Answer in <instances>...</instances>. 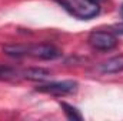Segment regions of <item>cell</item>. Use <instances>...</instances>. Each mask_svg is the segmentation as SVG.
Here are the masks:
<instances>
[{"instance_id":"obj_7","label":"cell","mask_w":123,"mask_h":121,"mask_svg":"<svg viewBox=\"0 0 123 121\" xmlns=\"http://www.w3.org/2000/svg\"><path fill=\"white\" fill-rule=\"evenodd\" d=\"M3 51L10 56V57H23L26 56V51H27V46H22V44H17V46H6L3 47Z\"/></svg>"},{"instance_id":"obj_6","label":"cell","mask_w":123,"mask_h":121,"mask_svg":"<svg viewBox=\"0 0 123 121\" xmlns=\"http://www.w3.org/2000/svg\"><path fill=\"white\" fill-rule=\"evenodd\" d=\"M23 77L31 81H44L50 77V71L44 68H29L23 71Z\"/></svg>"},{"instance_id":"obj_8","label":"cell","mask_w":123,"mask_h":121,"mask_svg":"<svg viewBox=\"0 0 123 121\" xmlns=\"http://www.w3.org/2000/svg\"><path fill=\"white\" fill-rule=\"evenodd\" d=\"M60 105H62V108H63V113L66 114V117H67L69 120H73V121L83 120V116L79 113V110H77L76 107H73V105H70V104H67V103H62Z\"/></svg>"},{"instance_id":"obj_3","label":"cell","mask_w":123,"mask_h":121,"mask_svg":"<svg viewBox=\"0 0 123 121\" xmlns=\"http://www.w3.org/2000/svg\"><path fill=\"white\" fill-rule=\"evenodd\" d=\"M89 43L96 50L109 51L117 46V38L109 31H93L89 36Z\"/></svg>"},{"instance_id":"obj_1","label":"cell","mask_w":123,"mask_h":121,"mask_svg":"<svg viewBox=\"0 0 123 121\" xmlns=\"http://www.w3.org/2000/svg\"><path fill=\"white\" fill-rule=\"evenodd\" d=\"M62 6L74 17L89 20L99 14L100 7L97 1L93 0H57Z\"/></svg>"},{"instance_id":"obj_9","label":"cell","mask_w":123,"mask_h":121,"mask_svg":"<svg viewBox=\"0 0 123 121\" xmlns=\"http://www.w3.org/2000/svg\"><path fill=\"white\" fill-rule=\"evenodd\" d=\"M17 77H19V71L17 70L0 64V81H9V80H14Z\"/></svg>"},{"instance_id":"obj_5","label":"cell","mask_w":123,"mask_h":121,"mask_svg":"<svg viewBox=\"0 0 123 121\" xmlns=\"http://www.w3.org/2000/svg\"><path fill=\"white\" fill-rule=\"evenodd\" d=\"M100 71L105 74H113V73H122L123 71V56L112 57L103 64H100Z\"/></svg>"},{"instance_id":"obj_10","label":"cell","mask_w":123,"mask_h":121,"mask_svg":"<svg viewBox=\"0 0 123 121\" xmlns=\"http://www.w3.org/2000/svg\"><path fill=\"white\" fill-rule=\"evenodd\" d=\"M116 33H119V34H123V24H119V26H116Z\"/></svg>"},{"instance_id":"obj_12","label":"cell","mask_w":123,"mask_h":121,"mask_svg":"<svg viewBox=\"0 0 123 121\" xmlns=\"http://www.w3.org/2000/svg\"><path fill=\"white\" fill-rule=\"evenodd\" d=\"M93 1H97V3H99V1H102V0H93Z\"/></svg>"},{"instance_id":"obj_2","label":"cell","mask_w":123,"mask_h":121,"mask_svg":"<svg viewBox=\"0 0 123 121\" xmlns=\"http://www.w3.org/2000/svg\"><path fill=\"white\" fill-rule=\"evenodd\" d=\"M77 90V83L72 81V80H64V81H53V83H47V84H42L39 86L36 91L39 93H44V94H52V95H67L72 94Z\"/></svg>"},{"instance_id":"obj_11","label":"cell","mask_w":123,"mask_h":121,"mask_svg":"<svg viewBox=\"0 0 123 121\" xmlns=\"http://www.w3.org/2000/svg\"><path fill=\"white\" fill-rule=\"evenodd\" d=\"M120 16H122V19H123V4H122V7H120Z\"/></svg>"},{"instance_id":"obj_4","label":"cell","mask_w":123,"mask_h":121,"mask_svg":"<svg viewBox=\"0 0 123 121\" xmlns=\"http://www.w3.org/2000/svg\"><path fill=\"white\" fill-rule=\"evenodd\" d=\"M26 56H31V57L40 59V60H56L62 56V51L53 44L43 43V44L27 46Z\"/></svg>"}]
</instances>
